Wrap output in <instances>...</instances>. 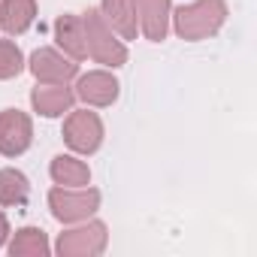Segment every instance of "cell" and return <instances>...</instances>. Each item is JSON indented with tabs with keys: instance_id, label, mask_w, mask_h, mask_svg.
Returning <instances> with one entry per match:
<instances>
[{
	"instance_id": "obj_17",
	"label": "cell",
	"mask_w": 257,
	"mask_h": 257,
	"mask_svg": "<svg viewBox=\"0 0 257 257\" xmlns=\"http://www.w3.org/2000/svg\"><path fill=\"white\" fill-rule=\"evenodd\" d=\"M25 70V55L13 40H0V79H16Z\"/></svg>"
},
{
	"instance_id": "obj_2",
	"label": "cell",
	"mask_w": 257,
	"mask_h": 257,
	"mask_svg": "<svg viewBox=\"0 0 257 257\" xmlns=\"http://www.w3.org/2000/svg\"><path fill=\"white\" fill-rule=\"evenodd\" d=\"M82 28H85V46H88V55L103 64V67H124L127 64V49L121 40H115V31L106 25L103 13L100 10H88L82 16Z\"/></svg>"
},
{
	"instance_id": "obj_7",
	"label": "cell",
	"mask_w": 257,
	"mask_h": 257,
	"mask_svg": "<svg viewBox=\"0 0 257 257\" xmlns=\"http://www.w3.org/2000/svg\"><path fill=\"white\" fill-rule=\"evenodd\" d=\"M28 67L37 76V82H46V85H67L79 73V64L73 58H64L55 49H37L31 55V64Z\"/></svg>"
},
{
	"instance_id": "obj_18",
	"label": "cell",
	"mask_w": 257,
	"mask_h": 257,
	"mask_svg": "<svg viewBox=\"0 0 257 257\" xmlns=\"http://www.w3.org/2000/svg\"><path fill=\"white\" fill-rule=\"evenodd\" d=\"M7 236H10V221H7V215H4V212H0V248H4Z\"/></svg>"
},
{
	"instance_id": "obj_15",
	"label": "cell",
	"mask_w": 257,
	"mask_h": 257,
	"mask_svg": "<svg viewBox=\"0 0 257 257\" xmlns=\"http://www.w3.org/2000/svg\"><path fill=\"white\" fill-rule=\"evenodd\" d=\"M49 239L40 227H22L16 233V239L10 242V254L13 257H49Z\"/></svg>"
},
{
	"instance_id": "obj_13",
	"label": "cell",
	"mask_w": 257,
	"mask_h": 257,
	"mask_svg": "<svg viewBox=\"0 0 257 257\" xmlns=\"http://www.w3.org/2000/svg\"><path fill=\"white\" fill-rule=\"evenodd\" d=\"M37 19V0H4L0 4V28L10 37L25 34Z\"/></svg>"
},
{
	"instance_id": "obj_4",
	"label": "cell",
	"mask_w": 257,
	"mask_h": 257,
	"mask_svg": "<svg viewBox=\"0 0 257 257\" xmlns=\"http://www.w3.org/2000/svg\"><path fill=\"white\" fill-rule=\"evenodd\" d=\"M106 242H109V233H106V224L103 221H88L82 227H73V230H64L58 236V245L55 251L61 257H97L106 251Z\"/></svg>"
},
{
	"instance_id": "obj_9",
	"label": "cell",
	"mask_w": 257,
	"mask_h": 257,
	"mask_svg": "<svg viewBox=\"0 0 257 257\" xmlns=\"http://www.w3.org/2000/svg\"><path fill=\"white\" fill-rule=\"evenodd\" d=\"M137 25L146 34V40L161 43L170 31V0H134Z\"/></svg>"
},
{
	"instance_id": "obj_5",
	"label": "cell",
	"mask_w": 257,
	"mask_h": 257,
	"mask_svg": "<svg viewBox=\"0 0 257 257\" xmlns=\"http://www.w3.org/2000/svg\"><path fill=\"white\" fill-rule=\"evenodd\" d=\"M64 143L79 152V155H94L103 143V121L97 112L88 109H70L67 121H64Z\"/></svg>"
},
{
	"instance_id": "obj_14",
	"label": "cell",
	"mask_w": 257,
	"mask_h": 257,
	"mask_svg": "<svg viewBox=\"0 0 257 257\" xmlns=\"http://www.w3.org/2000/svg\"><path fill=\"white\" fill-rule=\"evenodd\" d=\"M49 173H52L55 185H61V188H85V185L91 182L88 164L79 161V158H73V155H58V158L52 161Z\"/></svg>"
},
{
	"instance_id": "obj_11",
	"label": "cell",
	"mask_w": 257,
	"mask_h": 257,
	"mask_svg": "<svg viewBox=\"0 0 257 257\" xmlns=\"http://www.w3.org/2000/svg\"><path fill=\"white\" fill-rule=\"evenodd\" d=\"M55 40H58V46L64 49V55H70L73 61L88 58L85 28H82V19H79V16H73V13L58 16V22H55Z\"/></svg>"
},
{
	"instance_id": "obj_1",
	"label": "cell",
	"mask_w": 257,
	"mask_h": 257,
	"mask_svg": "<svg viewBox=\"0 0 257 257\" xmlns=\"http://www.w3.org/2000/svg\"><path fill=\"white\" fill-rule=\"evenodd\" d=\"M224 22H227V4L224 0H194V4L179 7L176 16H173L176 34L188 43L215 37Z\"/></svg>"
},
{
	"instance_id": "obj_10",
	"label": "cell",
	"mask_w": 257,
	"mask_h": 257,
	"mask_svg": "<svg viewBox=\"0 0 257 257\" xmlns=\"http://www.w3.org/2000/svg\"><path fill=\"white\" fill-rule=\"evenodd\" d=\"M73 100H76V94H73L67 85H46V82H40V85L31 91L34 109H37L40 115H46V118H58V115L70 112V109H73Z\"/></svg>"
},
{
	"instance_id": "obj_6",
	"label": "cell",
	"mask_w": 257,
	"mask_h": 257,
	"mask_svg": "<svg viewBox=\"0 0 257 257\" xmlns=\"http://www.w3.org/2000/svg\"><path fill=\"white\" fill-rule=\"evenodd\" d=\"M34 140V124L31 115L19 109H4L0 112V155L4 158H19L31 149Z\"/></svg>"
},
{
	"instance_id": "obj_16",
	"label": "cell",
	"mask_w": 257,
	"mask_h": 257,
	"mask_svg": "<svg viewBox=\"0 0 257 257\" xmlns=\"http://www.w3.org/2000/svg\"><path fill=\"white\" fill-rule=\"evenodd\" d=\"M31 197V182L19 170H0V206H25Z\"/></svg>"
},
{
	"instance_id": "obj_12",
	"label": "cell",
	"mask_w": 257,
	"mask_h": 257,
	"mask_svg": "<svg viewBox=\"0 0 257 257\" xmlns=\"http://www.w3.org/2000/svg\"><path fill=\"white\" fill-rule=\"evenodd\" d=\"M100 13L106 19V25L121 34V40H137V13H134V0H103L100 4Z\"/></svg>"
},
{
	"instance_id": "obj_3",
	"label": "cell",
	"mask_w": 257,
	"mask_h": 257,
	"mask_svg": "<svg viewBox=\"0 0 257 257\" xmlns=\"http://www.w3.org/2000/svg\"><path fill=\"white\" fill-rule=\"evenodd\" d=\"M49 209L61 224H76L88 221L100 209V191L94 188H52L49 191Z\"/></svg>"
},
{
	"instance_id": "obj_8",
	"label": "cell",
	"mask_w": 257,
	"mask_h": 257,
	"mask_svg": "<svg viewBox=\"0 0 257 257\" xmlns=\"http://www.w3.org/2000/svg\"><path fill=\"white\" fill-rule=\"evenodd\" d=\"M118 79L112 76V73H106V70H94V73H85V76H79V82H76V97L82 100V103H88V106H112L115 100H118Z\"/></svg>"
}]
</instances>
